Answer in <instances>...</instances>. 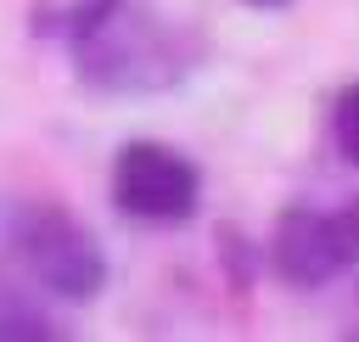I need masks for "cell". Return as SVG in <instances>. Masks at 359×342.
Masks as SVG:
<instances>
[{
  "mask_svg": "<svg viewBox=\"0 0 359 342\" xmlns=\"http://www.w3.org/2000/svg\"><path fill=\"white\" fill-rule=\"evenodd\" d=\"M0 235H6V252L17 258V269L39 292H50L62 303L101 297V286H107V252L90 235V224H79L67 207L39 202V196H17L6 207V219H0Z\"/></svg>",
  "mask_w": 359,
  "mask_h": 342,
  "instance_id": "cell-1",
  "label": "cell"
},
{
  "mask_svg": "<svg viewBox=\"0 0 359 342\" xmlns=\"http://www.w3.org/2000/svg\"><path fill=\"white\" fill-rule=\"evenodd\" d=\"M67 56H73V67H79L84 84H95V90H118V95L163 90V84H174L180 67H185V56L174 50L168 28L135 17L129 0H123L101 28H90L84 39H73Z\"/></svg>",
  "mask_w": 359,
  "mask_h": 342,
  "instance_id": "cell-2",
  "label": "cell"
},
{
  "mask_svg": "<svg viewBox=\"0 0 359 342\" xmlns=\"http://www.w3.org/2000/svg\"><path fill=\"white\" fill-rule=\"evenodd\" d=\"M359 264V196L342 202V207H286L275 219V235H269V269L297 286V292H320L331 286L342 269Z\"/></svg>",
  "mask_w": 359,
  "mask_h": 342,
  "instance_id": "cell-3",
  "label": "cell"
},
{
  "mask_svg": "<svg viewBox=\"0 0 359 342\" xmlns=\"http://www.w3.org/2000/svg\"><path fill=\"white\" fill-rule=\"evenodd\" d=\"M112 207L140 224H185L202 202V174L163 140H129L112 157Z\"/></svg>",
  "mask_w": 359,
  "mask_h": 342,
  "instance_id": "cell-4",
  "label": "cell"
},
{
  "mask_svg": "<svg viewBox=\"0 0 359 342\" xmlns=\"http://www.w3.org/2000/svg\"><path fill=\"white\" fill-rule=\"evenodd\" d=\"M118 6H123V0H67V6H39V11H34V28H39V34H56L62 45H73V39H84L90 28H101Z\"/></svg>",
  "mask_w": 359,
  "mask_h": 342,
  "instance_id": "cell-5",
  "label": "cell"
},
{
  "mask_svg": "<svg viewBox=\"0 0 359 342\" xmlns=\"http://www.w3.org/2000/svg\"><path fill=\"white\" fill-rule=\"evenodd\" d=\"M331 140H337V151L359 168V84H348V90L331 101Z\"/></svg>",
  "mask_w": 359,
  "mask_h": 342,
  "instance_id": "cell-6",
  "label": "cell"
},
{
  "mask_svg": "<svg viewBox=\"0 0 359 342\" xmlns=\"http://www.w3.org/2000/svg\"><path fill=\"white\" fill-rule=\"evenodd\" d=\"M219 252H224L230 286H236V292H247V280H252V247L241 241V230H236V224H219Z\"/></svg>",
  "mask_w": 359,
  "mask_h": 342,
  "instance_id": "cell-7",
  "label": "cell"
},
{
  "mask_svg": "<svg viewBox=\"0 0 359 342\" xmlns=\"http://www.w3.org/2000/svg\"><path fill=\"white\" fill-rule=\"evenodd\" d=\"M241 6H252V11H286L292 0H241Z\"/></svg>",
  "mask_w": 359,
  "mask_h": 342,
  "instance_id": "cell-8",
  "label": "cell"
}]
</instances>
